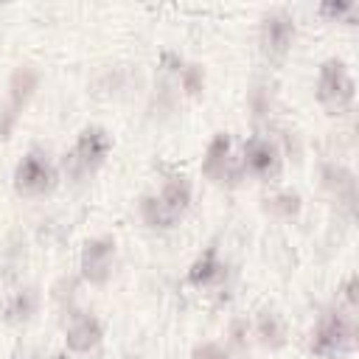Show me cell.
I'll return each mask as SVG.
<instances>
[{
  "mask_svg": "<svg viewBox=\"0 0 359 359\" xmlns=\"http://www.w3.org/2000/svg\"><path fill=\"white\" fill-rule=\"evenodd\" d=\"M202 87V70L199 67H188V73H185V90L188 93H196Z\"/></svg>",
  "mask_w": 359,
  "mask_h": 359,
  "instance_id": "obj_15",
  "label": "cell"
},
{
  "mask_svg": "<svg viewBox=\"0 0 359 359\" xmlns=\"http://www.w3.org/2000/svg\"><path fill=\"white\" fill-rule=\"evenodd\" d=\"M50 185H53V168H50V163L42 154L31 151V154H25L17 163V168H14V188H17V194L36 196V194H45Z\"/></svg>",
  "mask_w": 359,
  "mask_h": 359,
  "instance_id": "obj_6",
  "label": "cell"
},
{
  "mask_svg": "<svg viewBox=\"0 0 359 359\" xmlns=\"http://www.w3.org/2000/svg\"><path fill=\"white\" fill-rule=\"evenodd\" d=\"M269 208H272V210H283V213H294V210H297V196L283 194V196L272 199V205H269Z\"/></svg>",
  "mask_w": 359,
  "mask_h": 359,
  "instance_id": "obj_14",
  "label": "cell"
},
{
  "mask_svg": "<svg viewBox=\"0 0 359 359\" xmlns=\"http://www.w3.org/2000/svg\"><path fill=\"white\" fill-rule=\"evenodd\" d=\"M219 275H222V264L216 261L213 252H208L205 258H199V261L194 264V269H191V280H194V283H210V280H216Z\"/></svg>",
  "mask_w": 359,
  "mask_h": 359,
  "instance_id": "obj_12",
  "label": "cell"
},
{
  "mask_svg": "<svg viewBox=\"0 0 359 359\" xmlns=\"http://www.w3.org/2000/svg\"><path fill=\"white\" fill-rule=\"evenodd\" d=\"M188 202H191V185L185 177H171L160 196H146L140 210H143V219L151 224V227H171L177 224V219L188 210Z\"/></svg>",
  "mask_w": 359,
  "mask_h": 359,
  "instance_id": "obj_1",
  "label": "cell"
},
{
  "mask_svg": "<svg viewBox=\"0 0 359 359\" xmlns=\"http://www.w3.org/2000/svg\"><path fill=\"white\" fill-rule=\"evenodd\" d=\"M323 11L325 14H334V17H342V14H351L353 6L351 3H337V6H323Z\"/></svg>",
  "mask_w": 359,
  "mask_h": 359,
  "instance_id": "obj_17",
  "label": "cell"
},
{
  "mask_svg": "<svg viewBox=\"0 0 359 359\" xmlns=\"http://www.w3.org/2000/svg\"><path fill=\"white\" fill-rule=\"evenodd\" d=\"M194 359H227V353L216 345V342H205L194 351Z\"/></svg>",
  "mask_w": 359,
  "mask_h": 359,
  "instance_id": "obj_13",
  "label": "cell"
},
{
  "mask_svg": "<svg viewBox=\"0 0 359 359\" xmlns=\"http://www.w3.org/2000/svg\"><path fill=\"white\" fill-rule=\"evenodd\" d=\"M264 48L269 53H286V48L292 45V36H294V22L292 17L286 14H272L264 20Z\"/></svg>",
  "mask_w": 359,
  "mask_h": 359,
  "instance_id": "obj_9",
  "label": "cell"
},
{
  "mask_svg": "<svg viewBox=\"0 0 359 359\" xmlns=\"http://www.w3.org/2000/svg\"><path fill=\"white\" fill-rule=\"evenodd\" d=\"M353 79L348 73V67L339 59H328L320 67V79H317V98L320 104L328 109V115H345L353 104Z\"/></svg>",
  "mask_w": 359,
  "mask_h": 359,
  "instance_id": "obj_2",
  "label": "cell"
},
{
  "mask_svg": "<svg viewBox=\"0 0 359 359\" xmlns=\"http://www.w3.org/2000/svg\"><path fill=\"white\" fill-rule=\"evenodd\" d=\"M261 334H264V339H269V334H272V337H280L275 317H264V320H261Z\"/></svg>",
  "mask_w": 359,
  "mask_h": 359,
  "instance_id": "obj_16",
  "label": "cell"
},
{
  "mask_svg": "<svg viewBox=\"0 0 359 359\" xmlns=\"http://www.w3.org/2000/svg\"><path fill=\"white\" fill-rule=\"evenodd\" d=\"M36 70L34 67H17L14 73H11V81H8V98H6V104L0 107V137H8L11 135V129H14V123H17V118H20V112L28 107V101H31V95H34V90H36Z\"/></svg>",
  "mask_w": 359,
  "mask_h": 359,
  "instance_id": "obj_5",
  "label": "cell"
},
{
  "mask_svg": "<svg viewBox=\"0 0 359 359\" xmlns=\"http://www.w3.org/2000/svg\"><path fill=\"white\" fill-rule=\"evenodd\" d=\"M227 151H230V137H227L224 132H219V135L208 143V151H205V160H202L205 177H210V180H222V177H224Z\"/></svg>",
  "mask_w": 359,
  "mask_h": 359,
  "instance_id": "obj_11",
  "label": "cell"
},
{
  "mask_svg": "<svg viewBox=\"0 0 359 359\" xmlns=\"http://www.w3.org/2000/svg\"><path fill=\"white\" fill-rule=\"evenodd\" d=\"M109 146H112V143H109V135H107L104 129H98V126L84 129V132L79 135V140H76L73 151H70V154H67V160H65L67 174H70L73 180H81V177L93 174V171L104 163V157H107Z\"/></svg>",
  "mask_w": 359,
  "mask_h": 359,
  "instance_id": "obj_3",
  "label": "cell"
},
{
  "mask_svg": "<svg viewBox=\"0 0 359 359\" xmlns=\"http://www.w3.org/2000/svg\"><path fill=\"white\" fill-rule=\"evenodd\" d=\"M112 255H115V241L112 238H93L84 244L81 252V269L90 283H104L112 272Z\"/></svg>",
  "mask_w": 359,
  "mask_h": 359,
  "instance_id": "obj_7",
  "label": "cell"
},
{
  "mask_svg": "<svg viewBox=\"0 0 359 359\" xmlns=\"http://www.w3.org/2000/svg\"><path fill=\"white\" fill-rule=\"evenodd\" d=\"M101 342V325L90 314H79L67 328V348L76 353H87Z\"/></svg>",
  "mask_w": 359,
  "mask_h": 359,
  "instance_id": "obj_8",
  "label": "cell"
},
{
  "mask_svg": "<svg viewBox=\"0 0 359 359\" xmlns=\"http://www.w3.org/2000/svg\"><path fill=\"white\" fill-rule=\"evenodd\" d=\"M244 165H247L255 177H269V174H275V168H278V151H275V146H272L269 140H261V137L250 140V143H247V151H244Z\"/></svg>",
  "mask_w": 359,
  "mask_h": 359,
  "instance_id": "obj_10",
  "label": "cell"
},
{
  "mask_svg": "<svg viewBox=\"0 0 359 359\" xmlns=\"http://www.w3.org/2000/svg\"><path fill=\"white\" fill-rule=\"evenodd\" d=\"M314 353L325 356V359H342L353 351V328L351 323L339 314L331 311L320 320L317 331H314V342H311Z\"/></svg>",
  "mask_w": 359,
  "mask_h": 359,
  "instance_id": "obj_4",
  "label": "cell"
}]
</instances>
